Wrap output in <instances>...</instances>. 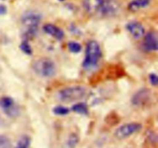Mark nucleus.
<instances>
[{
  "label": "nucleus",
  "mask_w": 158,
  "mask_h": 148,
  "mask_svg": "<svg viewBox=\"0 0 158 148\" xmlns=\"http://www.w3.org/2000/svg\"><path fill=\"white\" fill-rule=\"evenodd\" d=\"M19 48L25 54H26V55L29 56L32 53V49L27 39H24L22 42L21 44H20L19 46Z\"/></svg>",
  "instance_id": "nucleus-17"
},
{
  "label": "nucleus",
  "mask_w": 158,
  "mask_h": 148,
  "mask_svg": "<svg viewBox=\"0 0 158 148\" xmlns=\"http://www.w3.org/2000/svg\"><path fill=\"white\" fill-rule=\"evenodd\" d=\"M126 29L134 38L139 39L145 35V29L141 23L137 21H131L126 25Z\"/></svg>",
  "instance_id": "nucleus-10"
},
{
  "label": "nucleus",
  "mask_w": 158,
  "mask_h": 148,
  "mask_svg": "<svg viewBox=\"0 0 158 148\" xmlns=\"http://www.w3.org/2000/svg\"><path fill=\"white\" fill-rule=\"evenodd\" d=\"M0 106L9 117H14L18 115L19 109L15 106V102L12 97H3L0 98Z\"/></svg>",
  "instance_id": "nucleus-8"
},
{
  "label": "nucleus",
  "mask_w": 158,
  "mask_h": 148,
  "mask_svg": "<svg viewBox=\"0 0 158 148\" xmlns=\"http://www.w3.org/2000/svg\"><path fill=\"white\" fill-rule=\"evenodd\" d=\"M83 6L87 13L102 17L114 16L120 10L116 0H83Z\"/></svg>",
  "instance_id": "nucleus-1"
},
{
  "label": "nucleus",
  "mask_w": 158,
  "mask_h": 148,
  "mask_svg": "<svg viewBox=\"0 0 158 148\" xmlns=\"http://www.w3.org/2000/svg\"><path fill=\"white\" fill-rule=\"evenodd\" d=\"M30 137L27 135H23L19 139L15 148H29L30 146Z\"/></svg>",
  "instance_id": "nucleus-15"
},
{
  "label": "nucleus",
  "mask_w": 158,
  "mask_h": 148,
  "mask_svg": "<svg viewBox=\"0 0 158 148\" xmlns=\"http://www.w3.org/2000/svg\"><path fill=\"white\" fill-rule=\"evenodd\" d=\"M152 0H132L128 5V9L131 12H137L140 9L147 7Z\"/></svg>",
  "instance_id": "nucleus-12"
},
{
  "label": "nucleus",
  "mask_w": 158,
  "mask_h": 148,
  "mask_svg": "<svg viewBox=\"0 0 158 148\" xmlns=\"http://www.w3.org/2000/svg\"><path fill=\"white\" fill-rule=\"evenodd\" d=\"M52 112L59 116H64L70 112L69 109L63 106H56L52 109Z\"/></svg>",
  "instance_id": "nucleus-18"
},
{
  "label": "nucleus",
  "mask_w": 158,
  "mask_h": 148,
  "mask_svg": "<svg viewBox=\"0 0 158 148\" xmlns=\"http://www.w3.org/2000/svg\"><path fill=\"white\" fill-rule=\"evenodd\" d=\"M71 110L76 113L82 114V115H87L89 113L87 105L84 103H78L73 105L71 108Z\"/></svg>",
  "instance_id": "nucleus-14"
},
{
  "label": "nucleus",
  "mask_w": 158,
  "mask_h": 148,
  "mask_svg": "<svg viewBox=\"0 0 158 148\" xmlns=\"http://www.w3.org/2000/svg\"><path fill=\"white\" fill-rule=\"evenodd\" d=\"M67 47L69 52H73V53H78L82 50V46L76 41L69 42Z\"/></svg>",
  "instance_id": "nucleus-16"
},
{
  "label": "nucleus",
  "mask_w": 158,
  "mask_h": 148,
  "mask_svg": "<svg viewBox=\"0 0 158 148\" xmlns=\"http://www.w3.org/2000/svg\"><path fill=\"white\" fill-rule=\"evenodd\" d=\"M143 49L147 52H156L158 49L157 33L156 31H149L144 35Z\"/></svg>",
  "instance_id": "nucleus-7"
},
{
  "label": "nucleus",
  "mask_w": 158,
  "mask_h": 148,
  "mask_svg": "<svg viewBox=\"0 0 158 148\" xmlns=\"http://www.w3.org/2000/svg\"><path fill=\"white\" fill-rule=\"evenodd\" d=\"M103 52L100 44L96 40H89L86 46L85 59L83 62V68L87 71L95 69L98 65Z\"/></svg>",
  "instance_id": "nucleus-3"
},
{
  "label": "nucleus",
  "mask_w": 158,
  "mask_h": 148,
  "mask_svg": "<svg viewBox=\"0 0 158 148\" xmlns=\"http://www.w3.org/2000/svg\"><path fill=\"white\" fill-rule=\"evenodd\" d=\"M79 140L80 139H79L78 135L75 133H73L68 137L67 140L65 142L63 148H75L76 146L78 144Z\"/></svg>",
  "instance_id": "nucleus-13"
},
{
  "label": "nucleus",
  "mask_w": 158,
  "mask_h": 148,
  "mask_svg": "<svg viewBox=\"0 0 158 148\" xmlns=\"http://www.w3.org/2000/svg\"><path fill=\"white\" fill-rule=\"evenodd\" d=\"M7 12V8L4 5H0V15H2L6 13Z\"/></svg>",
  "instance_id": "nucleus-21"
},
{
  "label": "nucleus",
  "mask_w": 158,
  "mask_h": 148,
  "mask_svg": "<svg viewBox=\"0 0 158 148\" xmlns=\"http://www.w3.org/2000/svg\"><path fill=\"white\" fill-rule=\"evenodd\" d=\"M59 1H60V2H63V1H64V0H59Z\"/></svg>",
  "instance_id": "nucleus-22"
},
{
  "label": "nucleus",
  "mask_w": 158,
  "mask_h": 148,
  "mask_svg": "<svg viewBox=\"0 0 158 148\" xmlns=\"http://www.w3.org/2000/svg\"><path fill=\"white\" fill-rule=\"evenodd\" d=\"M151 98V91L148 88H143L135 92L131 99L134 106H142L148 103Z\"/></svg>",
  "instance_id": "nucleus-9"
},
{
  "label": "nucleus",
  "mask_w": 158,
  "mask_h": 148,
  "mask_svg": "<svg viewBox=\"0 0 158 148\" xmlns=\"http://www.w3.org/2000/svg\"><path fill=\"white\" fill-rule=\"evenodd\" d=\"M149 80H150V83H151V85L153 86H157V83H158V77L156 73H151L149 75Z\"/></svg>",
  "instance_id": "nucleus-20"
},
{
  "label": "nucleus",
  "mask_w": 158,
  "mask_h": 148,
  "mask_svg": "<svg viewBox=\"0 0 158 148\" xmlns=\"http://www.w3.org/2000/svg\"><path fill=\"white\" fill-rule=\"evenodd\" d=\"M0 148H12L10 140L6 136L0 135Z\"/></svg>",
  "instance_id": "nucleus-19"
},
{
  "label": "nucleus",
  "mask_w": 158,
  "mask_h": 148,
  "mask_svg": "<svg viewBox=\"0 0 158 148\" xmlns=\"http://www.w3.org/2000/svg\"><path fill=\"white\" fill-rule=\"evenodd\" d=\"M43 31L57 40H62L64 38V32L56 25L48 23L43 26Z\"/></svg>",
  "instance_id": "nucleus-11"
},
{
  "label": "nucleus",
  "mask_w": 158,
  "mask_h": 148,
  "mask_svg": "<svg viewBox=\"0 0 158 148\" xmlns=\"http://www.w3.org/2000/svg\"><path fill=\"white\" fill-rule=\"evenodd\" d=\"M142 125L139 123H136V122L125 123V124L119 126L116 130L114 135L118 139H125L132 134L140 131Z\"/></svg>",
  "instance_id": "nucleus-6"
},
{
  "label": "nucleus",
  "mask_w": 158,
  "mask_h": 148,
  "mask_svg": "<svg viewBox=\"0 0 158 148\" xmlns=\"http://www.w3.org/2000/svg\"><path fill=\"white\" fill-rule=\"evenodd\" d=\"M42 20V15L35 10H29L23 14L21 23L24 27L25 39H29L36 35Z\"/></svg>",
  "instance_id": "nucleus-2"
},
{
  "label": "nucleus",
  "mask_w": 158,
  "mask_h": 148,
  "mask_svg": "<svg viewBox=\"0 0 158 148\" xmlns=\"http://www.w3.org/2000/svg\"><path fill=\"white\" fill-rule=\"evenodd\" d=\"M32 69L38 76L45 78H50L55 76L56 66L51 59L43 57L35 60L32 64Z\"/></svg>",
  "instance_id": "nucleus-5"
},
{
  "label": "nucleus",
  "mask_w": 158,
  "mask_h": 148,
  "mask_svg": "<svg viewBox=\"0 0 158 148\" xmlns=\"http://www.w3.org/2000/svg\"><path fill=\"white\" fill-rule=\"evenodd\" d=\"M86 89L82 86H72L60 89L57 93V98L64 103H72L84 98Z\"/></svg>",
  "instance_id": "nucleus-4"
}]
</instances>
